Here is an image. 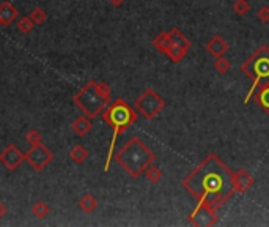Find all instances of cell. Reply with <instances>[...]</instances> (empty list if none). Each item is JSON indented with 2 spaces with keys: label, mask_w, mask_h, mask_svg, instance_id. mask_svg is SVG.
I'll use <instances>...</instances> for the list:
<instances>
[{
  "label": "cell",
  "mask_w": 269,
  "mask_h": 227,
  "mask_svg": "<svg viewBox=\"0 0 269 227\" xmlns=\"http://www.w3.org/2000/svg\"><path fill=\"white\" fill-rule=\"evenodd\" d=\"M183 188L202 204L221 209L232 199L235 191L233 172L216 153H208L183 182Z\"/></svg>",
  "instance_id": "cell-1"
},
{
  "label": "cell",
  "mask_w": 269,
  "mask_h": 227,
  "mask_svg": "<svg viewBox=\"0 0 269 227\" xmlns=\"http://www.w3.org/2000/svg\"><path fill=\"white\" fill-rule=\"evenodd\" d=\"M114 160L131 179H138L156 161V153L138 136H133L114 155Z\"/></svg>",
  "instance_id": "cell-2"
},
{
  "label": "cell",
  "mask_w": 269,
  "mask_h": 227,
  "mask_svg": "<svg viewBox=\"0 0 269 227\" xmlns=\"http://www.w3.org/2000/svg\"><path fill=\"white\" fill-rule=\"evenodd\" d=\"M103 120L112 128V139H111V145H109V150H107V158H106V163H104V172L109 171L111 167V161L115 155V144L120 134H123L129 126L133 123L137 122L138 118V112L135 109H133L123 98H117L115 101H112L109 104L106 109L101 114Z\"/></svg>",
  "instance_id": "cell-3"
},
{
  "label": "cell",
  "mask_w": 269,
  "mask_h": 227,
  "mask_svg": "<svg viewBox=\"0 0 269 227\" xmlns=\"http://www.w3.org/2000/svg\"><path fill=\"white\" fill-rule=\"evenodd\" d=\"M112 88L106 82L88 81L81 90L73 96V103L90 118H96L112 103Z\"/></svg>",
  "instance_id": "cell-4"
},
{
  "label": "cell",
  "mask_w": 269,
  "mask_h": 227,
  "mask_svg": "<svg viewBox=\"0 0 269 227\" xmlns=\"http://www.w3.org/2000/svg\"><path fill=\"white\" fill-rule=\"evenodd\" d=\"M239 70L252 81L251 90L244 96V104H249V101L254 98L257 88L265 84H269V46L262 44L260 47H257L252 55L239 66Z\"/></svg>",
  "instance_id": "cell-5"
},
{
  "label": "cell",
  "mask_w": 269,
  "mask_h": 227,
  "mask_svg": "<svg viewBox=\"0 0 269 227\" xmlns=\"http://www.w3.org/2000/svg\"><path fill=\"white\" fill-rule=\"evenodd\" d=\"M134 106L138 115H142L145 120H153L165 109L167 103L153 88H145L140 96L134 101Z\"/></svg>",
  "instance_id": "cell-6"
},
{
  "label": "cell",
  "mask_w": 269,
  "mask_h": 227,
  "mask_svg": "<svg viewBox=\"0 0 269 227\" xmlns=\"http://www.w3.org/2000/svg\"><path fill=\"white\" fill-rule=\"evenodd\" d=\"M54 153L47 149L44 144L30 145V149L25 152V161L32 166V169L36 172L44 171L46 167L52 163Z\"/></svg>",
  "instance_id": "cell-7"
},
{
  "label": "cell",
  "mask_w": 269,
  "mask_h": 227,
  "mask_svg": "<svg viewBox=\"0 0 269 227\" xmlns=\"http://www.w3.org/2000/svg\"><path fill=\"white\" fill-rule=\"evenodd\" d=\"M189 224L195 227H211L217 224V209L198 202L195 209L189 215Z\"/></svg>",
  "instance_id": "cell-8"
},
{
  "label": "cell",
  "mask_w": 269,
  "mask_h": 227,
  "mask_svg": "<svg viewBox=\"0 0 269 227\" xmlns=\"http://www.w3.org/2000/svg\"><path fill=\"white\" fill-rule=\"evenodd\" d=\"M25 161V152H22L17 145L9 144L0 152V164L5 166V169L14 172L19 169V166Z\"/></svg>",
  "instance_id": "cell-9"
},
{
  "label": "cell",
  "mask_w": 269,
  "mask_h": 227,
  "mask_svg": "<svg viewBox=\"0 0 269 227\" xmlns=\"http://www.w3.org/2000/svg\"><path fill=\"white\" fill-rule=\"evenodd\" d=\"M233 183L235 191L238 194H244L255 185V179L246 169H238L236 172H233Z\"/></svg>",
  "instance_id": "cell-10"
},
{
  "label": "cell",
  "mask_w": 269,
  "mask_h": 227,
  "mask_svg": "<svg viewBox=\"0 0 269 227\" xmlns=\"http://www.w3.org/2000/svg\"><path fill=\"white\" fill-rule=\"evenodd\" d=\"M205 49H206V52H209V55H213L214 58L217 57H222L228 52V49H230V44H228L224 36L221 35H214L209 41L205 44Z\"/></svg>",
  "instance_id": "cell-11"
},
{
  "label": "cell",
  "mask_w": 269,
  "mask_h": 227,
  "mask_svg": "<svg viewBox=\"0 0 269 227\" xmlns=\"http://www.w3.org/2000/svg\"><path fill=\"white\" fill-rule=\"evenodd\" d=\"M17 17L19 11L11 2L0 3V22H2V25H11Z\"/></svg>",
  "instance_id": "cell-12"
},
{
  "label": "cell",
  "mask_w": 269,
  "mask_h": 227,
  "mask_svg": "<svg viewBox=\"0 0 269 227\" xmlns=\"http://www.w3.org/2000/svg\"><path fill=\"white\" fill-rule=\"evenodd\" d=\"M172 44H173V41H172V36L168 32H161L153 38V47L157 52H161L164 55H167L168 49L172 47Z\"/></svg>",
  "instance_id": "cell-13"
},
{
  "label": "cell",
  "mask_w": 269,
  "mask_h": 227,
  "mask_svg": "<svg viewBox=\"0 0 269 227\" xmlns=\"http://www.w3.org/2000/svg\"><path fill=\"white\" fill-rule=\"evenodd\" d=\"M92 128H93L92 118L87 117V115L77 117L76 120L71 123V130H73L77 136H87L90 131H92Z\"/></svg>",
  "instance_id": "cell-14"
},
{
  "label": "cell",
  "mask_w": 269,
  "mask_h": 227,
  "mask_svg": "<svg viewBox=\"0 0 269 227\" xmlns=\"http://www.w3.org/2000/svg\"><path fill=\"white\" fill-rule=\"evenodd\" d=\"M254 100L262 107V111L269 115V84L258 87V90L254 93Z\"/></svg>",
  "instance_id": "cell-15"
},
{
  "label": "cell",
  "mask_w": 269,
  "mask_h": 227,
  "mask_svg": "<svg viewBox=\"0 0 269 227\" xmlns=\"http://www.w3.org/2000/svg\"><path fill=\"white\" fill-rule=\"evenodd\" d=\"M79 205V209H81L84 213L90 215V213H93L96 209H98V201H96V197L93 194H90V193H85L81 199H79L77 202Z\"/></svg>",
  "instance_id": "cell-16"
},
{
  "label": "cell",
  "mask_w": 269,
  "mask_h": 227,
  "mask_svg": "<svg viewBox=\"0 0 269 227\" xmlns=\"http://www.w3.org/2000/svg\"><path fill=\"white\" fill-rule=\"evenodd\" d=\"M168 33H170V36H172V41H173V44H178V46H181V47H184V49H191V46H192V41L189 39L184 33H181V30H178L176 27H172L170 30H168Z\"/></svg>",
  "instance_id": "cell-17"
},
{
  "label": "cell",
  "mask_w": 269,
  "mask_h": 227,
  "mask_svg": "<svg viewBox=\"0 0 269 227\" xmlns=\"http://www.w3.org/2000/svg\"><path fill=\"white\" fill-rule=\"evenodd\" d=\"M88 155L90 153L84 145H74L71 152H69V158H71V161L76 164H84L87 161Z\"/></svg>",
  "instance_id": "cell-18"
},
{
  "label": "cell",
  "mask_w": 269,
  "mask_h": 227,
  "mask_svg": "<svg viewBox=\"0 0 269 227\" xmlns=\"http://www.w3.org/2000/svg\"><path fill=\"white\" fill-rule=\"evenodd\" d=\"M187 52H189L187 49L178 46V44H172V47L168 49V52H167V57L170 58L173 63H179L187 55Z\"/></svg>",
  "instance_id": "cell-19"
},
{
  "label": "cell",
  "mask_w": 269,
  "mask_h": 227,
  "mask_svg": "<svg viewBox=\"0 0 269 227\" xmlns=\"http://www.w3.org/2000/svg\"><path fill=\"white\" fill-rule=\"evenodd\" d=\"M162 171L159 169L157 166H148L146 167V171H145V179L149 182V183H159L162 180Z\"/></svg>",
  "instance_id": "cell-20"
},
{
  "label": "cell",
  "mask_w": 269,
  "mask_h": 227,
  "mask_svg": "<svg viewBox=\"0 0 269 227\" xmlns=\"http://www.w3.org/2000/svg\"><path fill=\"white\" fill-rule=\"evenodd\" d=\"M49 212H51V209H49V205L44 201H38L32 207V213H33V216H36L38 220H44L49 215Z\"/></svg>",
  "instance_id": "cell-21"
},
{
  "label": "cell",
  "mask_w": 269,
  "mask_h": 227,
  "mask_svg": "<svg viewBox=\"0 0 269 227\" xmlns=\"http://www.w3.org/2000/svg\"><path fill=\"white\" fill-rule=\"evenodd\" d=\"M35 22L32 21V17L30 16H22V17H19V21H17V30L21 32V33H24V35H27V33H30L35 28Z\"/></svg>",
  "instance_id": "cell-22"
},
{
  "label": "cell",
  "mask_w": 269,
  "mask_h": 227,
  "mask_svg": "<svg viewBox=\"0 0 269 227\" xmlns=\"http://www.w3.org/2000/svg\"><path fill=\"white\" fill-rule=\"evenodd\" d=\"M251 8H252V5H251V2H249V0H235L233 5H232V9H233V11H235L238 16L247 14L249 11H251Z\"/></svg>",
  "instance_id": "cell-23"
},
{
  "label": "cell",
  "mask_w": 269,
  "mask_h": 227,
  "mask_svg": "<svg viewBox=\"0 0 269 227\" xmlns=\"http://www.w3.org/2000/svg\"><path fill=\"white\" fill-rule=\"evenodd\" d=\"M230 68H232V62L228 60V58H225L224 55L222 57H217L216 60H214V70L219 74H227Z\"/></svg>",
  "instance_id": "cell-24"
},
{
  "label": "cell",
  "mask_w": 269,
  "mask_h": 227,
  "mask_svg": "<svg viewBox=\"0 0 269 227\" xmlns=\"http://www.w3.org/2000/svg\"><path fill=\"white\" fill-rule=\"evenodd\" d=\"M30 17H32V21L36 24V25H41V24H44L46 22V19H47V14H46V11L43 8H33L32 9V13H30Z\"/></svg>",
  "instance_id": "cell-25"
},
{
  "label": "cell",
  "mask_w": 269,
  "mask_h": 227,
  "mask_svg": "<svg viewBox=\"0 0 269 227\" xmlns=\"http://www.w3.org/2000/svg\"><path fill=\"white\" fill-rule=\"evenodd\" d=\"M25 141L30 144V145H38V144H43V136H41V133H39L38 130H30V131H27V134H25Z\"/></svg>",
  "instance_id": "cell-26"
},
{
  "label": "cell",
  "mask_w": 269,
  "mask_h": 227,
  "mask_svg": "<svg viewBox=\"0 0 269 227\" xmlns=\"http://www.w3.org/2000/svg\"><path fill=\"white\" fill-rule=\"evenodd\" d=\"M257 17L260 19L262 22L268 24V22H269V6H268V5L260 6V9L257 11Z\"/></svg>",
  "instance_id": "cell-27"
},
{
  "label": "cell",
  "mask_w": 269,
  "mask_h": 227,
  "mask_svg": "<svg viewBox=\"0 0 269 227\" xmlns=\"http://www.w3.org/2000/svg\"><path fill=\"white\" fill-rule=\"evenodd\" d=\"M6 212H8V210H6V205H5L3 202H0V220H2L3 216L6 215Z\"/></svg>",
  "instance_id": "cell-28"
},
{
  "label": "cell",
  "mask_w": 269,
  "mask_h": 227,
  "mask_svg": "<svg viewBox=\"0 0 269 227\" xmlns=\"http://www.w3.org/2000/svg\"><path fill=\"white\" fill-rule=\"evenodd\" d=\"M109 3H111L112 6H122L123 3H125V0H109Z\"/></svg>",
  "instance_id": "cell-29"
},
{
  "label": "cell",
  "mask_w": 269,
  "mask_h": 227,
  "mask_svg": "<svg viewBox=\"0 0 269 227\" xmlns=\"http://www.w3.org/2000/svg\"><path fill=\"white\" fill-rule=\"evenodd\" d=\"M0 27H2V22H0Z\"/></svg>",
  "instance_id": "cell-30"
}]
</instances>
